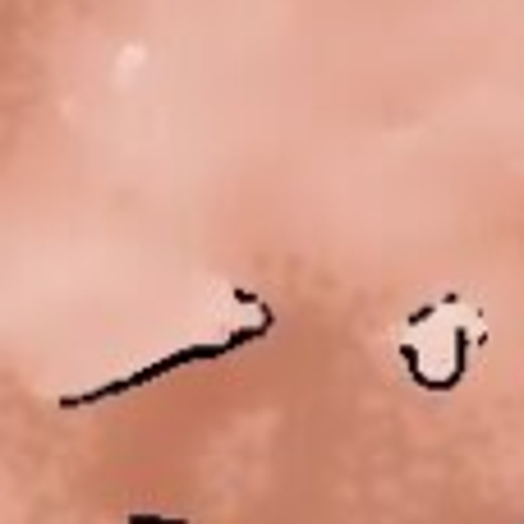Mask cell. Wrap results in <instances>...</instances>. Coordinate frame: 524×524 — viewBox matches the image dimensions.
<instances>
[{"label": "cell", "mask_w": 524, "mask_h": 524, "mask_svg": "<svg viewBox=\"0 0 524 524\" xmlns=\"http://www.w3.org/2000/svg\"><path fill=\"white\" fill-rule=\"evenodd\" d=\"M129 524H189V520H171V515H129Z\"/></svg>", "instance_id": "obj_2"}, {"label": "cell", "mask_w": 524, "mask_h": 524, "mask_svg": "<svg viewBox=\"0 0 524 524\" xmlns=\"http://www.w3.org/2000/svg\"><path fill=\"white\" fill-rule=\"evenodd\" d=\"M262 331H267V326H248V331H235V336H230V341H221V345H189V350H175V354H165V359H157V364L138 368V373H129V377H120V382L93 386V391H83V396H65L60 405H65V409H78V405H93V400H106V396L133 391V386H143V382H152V377H161V373H175V368H184V364H203V359L226 354V350H235V345H244V341L262 336Z\"/></svg>", "instance_id": "obj_1"}]
</instances>
